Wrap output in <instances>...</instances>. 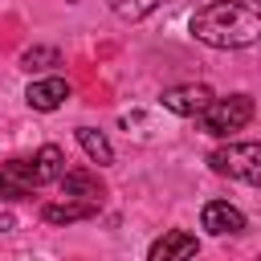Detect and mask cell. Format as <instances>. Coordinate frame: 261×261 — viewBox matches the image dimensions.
I'll return each mask as SVG.
<instances>
[{
	"instance_id": "cell-1",
	"label": "cell",
	"mask_w": 261,
	"mask_h": 261,
	"mask_svg": "<svg viewBox=\"0 0 261 261\" xmlns=\"http://www.w3.org/2000/svg\"><path fill=\"white\" fill-rule=\"evenodd\" d=\"M192 37L212 49H249L261 41V4L249 0H212L192 16Z\"/></svg>"
},
{
	"instance_id": "cell-2",
	"label": "cell",
	"mask_w": 261,
	"mask_h": 261,
	"mask_svg": "<svg viewBox=\"0 0 261 261\" xmlns=\"http://www.w3.org/2000/svg\"><path fill=\"white\" fill-rule=\"evenodd\" d=\"M208 167L216 175L241 179V184H261V143H228L208 155Z\"/></svg>"
},
{
	"instance_id": "cell-3",
	"label": "cell",
	"mask_w": 261,
	"mask_h": 261,
	"mask_svg": "<svg viewBox=\"0 0 261 261\" xmlns=\"http://www.w3.org/2000/svg\"><path fill=\"white\" fill-rule=\"evenodd\" d=\"M249 118H253V98L249 94H228V98L208 102V110L200 114V126L212 139H224V135L241 130V126H249Z\"/></svg>"
},
{
	"instance_id": "cell-4",
	"label": "cell",
	"mask_w": 261,
	"mask_h": 261,
	"mask_svg": "<svg viewBox=\"0 0 261 261\" xmlns=\"http://www.w3.org/2000/svg\"><path fill=\"white\" fill-rule=\"evenodd\" d=\"M216 94L208 90V86H171V90H163V110H171V114H179V118H200L204 110H208V102H212Z\"/></svg>"
},
{
	"instance_id": "cell-5",
	"label": "cell",
	"mask_w": 261,
	"mask_h": 261,
	"mask_svg": "<svg viewBox=\"0 0 261 261\" xmlns=\"http://www.w3.org/2000/svg\"><path fill=\"white\" fill-rule=\"evenodd\" d=\"M200 224L212 232V237H237L245 228V212L232 208L228 200H208L204 212H200Z\"/></svg>"
},
{
	"instance_id": "cell-6",
	"label": "cell",
	"mask_w": 261,
	"mask_h": 261,
	"mask_svg": "<svg viewBox=\"0 0 261 261\" xmlns=\"http://www.w3.org/2000/svg\"><path fill=\"white\" fill-rule=\"evenodd\" d=\"M69 98V82L65 77H37V82H29V90H24V102L33 106V110H41V114H49V110H57L61 102Z\"/></svg>"
},
{
	"instance_id": "cell-7",
	"label": "cell",
	"mask_w": 261,
	"mask_h": 261,
	"mask_svg": "<svg viewBox=\"0 0 261 261\" xmlns=\"http://www.w3.org/2000/svg\"><path fill=\"white\" fill-rule=\"evenodd\" d=\"M61 196H73V200H90V204H102V196H106V188L98 184V175L94 171H61Z\"/></svg>"
},
{
	"instance_id": "cell-8",
	"label": "cell",
	"mask_w": 261,
	"mask_h": 261,
	"mask_svg": "<svg viewBox=\"0 0 261 261\" xmlns=\"http://www.w3.org/2000/svg\"><path fill=\"white\" fill-rule=\"evenodd\" d=\"M94 212H98V204L65 196V200H57V204H45V208H41V220H45V224H73V220H90Z\"/></svg>"
},
{
	"instance_id": "cell-9",
	"label": "cell",
	"mask_w": 261,
	"mask_h": 261,
	"mask_svg": "<svg viewBox=\"0 0 261 261\" xmlns=\"http://www.w3.org/2000/svg\"><path fill=\"white\" fill-rule=\"evenodd\" d=\"M196 249H200V241H196L192 232H179V228H175V232H163V237L147 249V257H151V261H175V257H192Z\"/></svg>"
},
{
	"instance_id": "cell-10",
	"label": "cell",
	"mask_w": 261,
	"mask_h": 261,
	"mask_svg": "<svg viewBox=\"0 0 261 261\" xmlns=\"http://www.w3.org/2000/svg\"><path fill=\"white\" fill-rule=\"evenodd\" d=\"M61 171H65V155H61V147H57V143H45V147L33 155V179H37V184H57Z\"/></svg>"
},
{
	"instance_id": "cell-11",
	"label": "cell",
	"mask_w": 261,
	"mask_h": 261,
	"mask_svg": "<svg viewBox=\"0 0 261 261\" xmlns=\"http://www.w3.org/2000/svg\"><path fill=\"white\" fill-rule=\"evenodd\" d=\"M77 143H82V151H86L98 167L114 163V147H110V139H106L102 130H94V126H77Z\"/></svg>"
},
{
	"instance_id": "cell-12",
	"label": "cell",
	"mask_w": 261,
	"mask_h": 261,
	"mask_svg": "<svg viewBox=\"0 0 261 261\" xmlns=\"http://www.w3.org/2000/svg\"><path fill=\"white\" fill-rule=\"evenodd\" d=\"M53 65H61V53H57L53 45H33V49L20 53V69H24V73H45V69H53Z\"/></svg>"
},
{
	"instance_id": "cell-13",
	"label": "cell",
	"mask_w": 261,
	"mask_h": 261,
	"mask_svg": "<svg viewBox=\"0 0 261 261\" xmlns=\"http://www.w3.org/2000/svg\"><path fill=\"white\" fill-rule=\"evenodd\" d=\"M159 4H163V0H110L114 16H122V20H143V16H151Z\"/></svg>"
},
{
	"instance_id": "cell-14",
	"label": "cell",
	"mask_w": 261,
	"mask_h": 261,
	"mask_svg": "<svg viewBox=\"0 0 261 261\" xmlns=\"http://www.w3.org/2000/svg\"><path fill=\"white\" fill-rule=\"evenodd\" d=\"M29 192H33L29 184H20V179H16L8 167H0V200H24Z\"/></svg>"
}]
</instances>
